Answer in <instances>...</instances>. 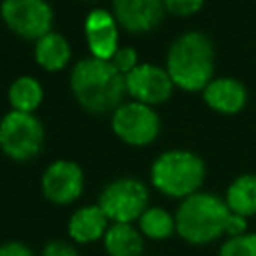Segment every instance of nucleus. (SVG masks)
<instances>
[{
    "mask_svg": "<svg viewBox=\"0 0 256 256\" xmlns=\"http://www.w3.org/2000/svg\"><path fill=\"white\" fill-rule=\"evenodd\" d=\"M70 88L76 102L92 112H114L128 94L126 76L120 74L110 60H98L94 56L82 58L70 72Z\"/></svg>",
    "mask_w": 256,
    "mask_h": 256,
    "instance_id": "f257e3e1",
    "label": "nucleus"
},
{
    "mask_svg": "<svg viewBox=\"0 0 256 256\" xmlns=\"http://www.w3.org/2000/svg\"><path fill=\"white\" fill-rule=\"evenodd\" d=\"M166 70L176 88L184 92H202L214 78L212 40L198 30L180 34L168 48Z\"/></svg>",
    "mask_w": 256,
    "mask_h": 256,
    "instance_id": "f03ea898",
    "label": "nucleus"
},
{
    "mask_svg": "<svg viewBox=\"0 0 256 256\" xmlns=\"http://www.w3.org/2000/svg\"><path fill=\"white\" fill-rule=\"evenodd\" d=\"M230 216L224 198L212 192H196L180 202L174 214L176 232L188 244H208L226 234Z\"/></svg>",
    "mask_w": 256,
    "mask_h": 256,
    "instance_id": "7ed1b4c3",
    "label": "nucleus"
},
{
    "mask_svg": "<svg viewBox=\"0 0 256 256\" xmlns=\"http://www.w3.org/2000/svg\"><path fill=\"white\" fill-rule=\"evenodd\" d=\"M206 178L204 160L192 150H166L150 168L152 186L170 198H188L200 192Z\"/></svg>",
    "mask_w": 256,
    "mask_h": 256,
    "instance_id": "20e7f679",
    "label": "nucleus"
},
{
    "mask_svg": "<svg viewBox=\"0 0 256 256\" xmlns=\"http://www.w3.org/2000/svg\"><path fill=\"white\" fill-rule=\"evenodd\" d=\"M44 146V126L28 112L10 110L0 120V150L16 160L26 162L40 154Z\"/></svg>",
    "mask_w": 256,
    "mask_h": 256,
    "instance_id": "39448f33",
    "label": "nucleus"
},
{
    "mask_svg": "<svg viewBox=\"0 0 256 256\" xmlns=\"http://www.w3.org/2000/svg\"><path fill=\"white\" fill-rule=\"evenodd\" d=\"M98 206L112 224H132L148 208V188L138 178H118L104 186Z\"/></svg>",
    "mask_w": 256,
    "mask_h": 256,
    "instance_id": "423d86ee",
    "label": "nucleus"
},
{
    "mask_svg": "<svg viewBox=\"0 0 256 256\" xmlns=\"http://www.w3.org/2000/svg\"><path fill=\"white\" fill-rule=\"evenodd\" d=\"M112 132L128 146H148L160 134V116L154 106L128 100L112 112Z\"/></svg>",
    "mask_w": 256,
    "mask_h": 256,
    "instance_id": "0eeeda50",
    "label": "nucleus"
},
{
    "mask_svg": "<svg viewBox=\"0 0 256 256\" xmlns=\"http://www.w3.org/2000/svg\"><path fill=\"white\" fill-rule=\"evenodd\" d=\"M0 16L4 24L24 40H38L52 32V8L48 0H2Z\"/></svg>",
    "mask_w": 256,
    "mask_h": 256,
    "instance_id": "6e6552de",
    "label": "nucleus"
},
{
    "mask_svg": "<svg viewBox=\"0 0 256 256\" xmlns=\"http://www.w3.org/2000/svg\"><path fill=\"white\" fill-rule=\"evenodd\" d=\"M174 88L176 86L168 70L156 64H138L132 72L126 74L128 96L148 106H158L168 102Z\"/></svg>",
    "mask_w": 256,
    "mask_h": 256,
    "instance_id": "1a4fd4ad",
    "label": "nucleus"
},
{
    "mask_svg": "<svg viewBox=\"0 0 256 256\" xmlns=\"http://www.w3.org/2000/svg\"><path fill=\"white\" fill-rule=\"evenodd\" d=\"M40 188L48 202L58 206L72 204L84 190V172L72 160H56L44 170Z\"/></svg>",
    "mask_w": 256,
    "mask_h": 256,
    "instance_id": "9d476101",
    "label": "nucleus"
},
{
    "mask_svg": "<svg viewBox=\"0 0 256 256\" xmlns=\"http://www.w3.org/2000/svg\"><path fill=\"white\" fill-rule=\"evenodd\" d=\"M164 0H112V14L126 32L146 34L164 18Z\"/></svg>",
    "mask_w": 256,
    "mask_h": 256,
    "instance_id": "9b49d317",
    "label": "nucleus"
},
{
    "mask_svg": "<svg viewBox=\"0 0 256 256\" xmlns=\"http://www.w3.org/2000/svg\"><path fill=\"white\" fill-rule=\"evenodd\" d=\"M84 36L88 50L98 60H112L118 46V22L112 12L94 8L84 20Z\"/></svg>",
    "mask_w": 256,
    "mask_h": 256,
    "instance_id": "f8f14e48",
    "label": "nucleus"
},
{
    "mask_svg": "<svg viewBox=\"0 0 256 256\" xmlns=\"http://www.w3.org/2000/svg\"><path fill=\"white\" fill-rule=\"evenodd\" d=\"M202 98L214 112L238 114L248 102V92L240 80L222 76L210 80V84L202 90Z\"/></svg>",
    "mask_w": 256,
    "mask_h": 256,
    "instance_id": "ddd939ff",
    "label": "nucleus"
},
{
    "mask_svg": "<svg viewBox=\"0 0 256 256\" xmlns=\"http://www.w3.org/2000/svg\"><path fill=\"white\" fill-rule=\"evenodd\" d=\"M108 216L98 204H88L78 208L68 220V236L76 244H92L104 238L108 230Z\"/></svg>",
    "mask_w": 256,
    "mask_h": 256,
    "instance_id": "4468645a",
    "label": "nucleus"
},
{
    "mask_svg": "<svg viewBox=\"0 0 256 256\" xmlns=\"http://www.w3.org/2000/svg\"><path fill=\"white\" fill-rule=\"evenodd\" d=\"M72 50L68 40L58 32H48L34 44L36 64L46 72H60L70 62Z\"/></svg>",
    "mask_w": 256,
    "mask_h": 256,
    "instance_id": "2eb2a0df",
    "label": "nucleus"
},
{
    "mask_svg": "<svg viewBox=\"0 0 256 256\" xmlns=\"http://www.w3.org/2000/svg\"><path fill=\"white\" fill-rule=\"evenodd\" d=\"M104 248L108 256H142L144 238L132 224H112L104 234Z\"/></svg>",
    "mask_w": 256,
    "mask_h": 256,
    "instance_id": "dca6fc26",
    "label": "nucleus"
},
{
    "mask_svg": "<svg viewBox=\"0 0 256 256\" xmlns=\"http://www.w3.org/2000/svg\"><path fill=\"white\" fill-rule=\"evenodd\" d=\"M224 200L232 214L244 218L256 216V174H242L234 178L226 190Z\"/></svg>",
    "mask_w": 256,
    "mask_h": 256,
    "instance_id": "f3484780",
    "label": "nucleus"
},
{
    "mask_svg": "<svg viewBox=\"0 0 256 256\" xmlns=\"http://www.w3.org/2000/svg\"><path fill=\"white\" fill-rule=\"evenodd\" d=\"M42 100H44L42 84L32 76H20L8 88V102L16 112L34 114V110L42 104Z\"/></svg>",
    "mask_w": 256,
    "mask_h": 256,
    "instance_id": "a211bd4d",
    "label": "nucleus"
},
{
    "mask_svg": "<svg viewBox=\"0 0 256 256\" xmlns=\"http://www.w3.org/2000/svg\"><path fill=\"white\" fill-rule=\"evenodd\" d=\"M138 224H140V232L152 240H166L176 232V218L160 206L146 208Z\"/></svg>",
    "mask_w": 256,
    "mask_h": 256,
    "instance_id": "6ab92c4d",
    "label": "nucleus"
},
{
    "mask_svg": "<svg viewBox=\"0 0 256 256\" xmlns=\"http://www.w3.org/2000/svg\"><path fill=\"white\" fill-rule=\"evenodd\" d=\"M218 256H256V234L244 232L230 236L222 246Z\"/></svg>",
    "mask_w": 256,
    "mask_h": 256,
    "instance_id": "aec40b11",
    "label": "nucleus"
},
{
    "mask_svg": "<svg viewBox=\"0 0 256 256\" xmlns=\"http://www.w3.org/2000/svg\"><path fill=\"white\" fill-rule=\"evenodd\" d=\"M112 66L120 72V74H128V72H132L136 66H138V54H136V50L134 48H130V46H122V48H118L116 50V54L112 56Z\"/></svg>",
    "mask_w": 256,
    "mask_h": 256,
    "instance_id": "412c9836",
    "label": "nucleus"
},
{
    "mask_svg": "<svg viewBox=\"0 0 256 256\" xmlns=\"http://www.w3.org/2000/svg\"><path fill=\"white\" fill-rule=\"evenodd\" d=\"M202 6H204V0H164L166 12L174 16H192L200 12Z\"/></svg>",
    "mask_w": 256,
    "mask_h": 256,
    "instance_id": "4be33fe9",
    "label": "nucleus"
},
{
    "mask_svg": "<svg viewBox=\"0 0 256 256\" xmlns=\"http://www.w3.org/2000/svg\"><path fill=\"white\" fill-rule=\"evenodd\" d=\"M42 256H80L74 244L64 240H52L42 248Z\"/></svg>",
    "mask_w": 256,
    "mask_h": 256,
    "instance_id": "5701e85b",
    "label": "nucleus"
},
{
    "mask_svg": "<svg viewBox=\"0 0 256 256\" xmlns=\"http://www.w3.org/2000/svg\"><path fill=\"white\" fill-rule=\"evenodd\" d=\"M0 256H34V252L22 244V242H6V244H0Z\"/></svg>",
    "mask_w": 256,
    "mask_h": 256,
    "instance_id": "b1692460",
    "label": "nucleus"
},
{
    "mask_svg": "<svg viewBox=\"0 0 256 256\" xmlns=\"http://www.w3.org/2000/svg\"><path fill=\"white\" fill-rule=\"evenodd\" d=\"M246 226H248V222H246V218H244V216L232 214V216H230V220H228V228H226L228 238H230V236L244 234V232H246Z\"/></svg>",
    "mask_w": 256,
    "mask_h": 256,
    "instance_id": "393cba45",
    "label": "nucleus"
}]
</instances>
